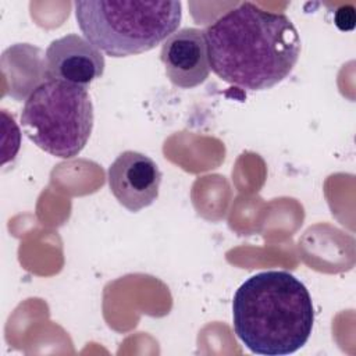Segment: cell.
Listing matches in <instances>:
<instances>
[{"mask_svg":"<svg viewBox=\"0 0 356 356\" xmlns=\"http://www.w3.org/2000/svg\"><path fill=\"white\" fill-rule=\"evenodd\" d=\"M102 51L89 40L68 33L53 40L44 53V78L88 88L104 72Z\"/></svg>","mask_w":356,"mask_h":356,"instance_id":"obj_6","label":"cell"},{"mask_svg":"<svg viewBox=\"0 0 356 356\" xmlns=\"http://www.w3.org/2000/svg\"><path fill=\"white\" fill-rule=\"evenodd\" d=\"M25 135L46 153L72 159L93 128V104L86 88L47 79L29 93L21 111Z\"/></svg>","mask_w":356,"mask_h":356,"instance_id":"obj_4","label":"cell"},{"mask_svg":"<svg viewBox=\"0 0 356 356\" xmlns=\"http://www.w3.org/2000/svg\"><path fill=\"white\" fill-rule=\"evenodd\" d=\"M160 58L170 82L181 89L203 83L210 74L204 31L182 28L163 42Z\"/></svg>","mask_w":356,"mask_h":356,"instance_id":"obj_7","label":"cell"},{"mask_svg":"<svg viewBox=\"0 0 356 356\" xmlns=\"http://www.w3.org/2000/svg\"><path fill=\"white\" fill-rule=\"evenodd\" d=\"M210 70L246 90L270 89L284 81L300 56V38L282 13L245 1L204 31Z\"/></svg>","mask_w":356,"mask_h":356,"instance_id":"obj_1","label":"cell"},{"mask_svg":"<svg viewBox=\"0 0 356 356\" xmlns=\"http://www.w3.org/2000/svg\"><path fill=\"white\" fill-rule=\"evenodd\" d=\"M107 178L118 203L136 213L157 199L163 174L149 156L125 150L108 167Z\"/></svg>","mask_w":356,"mask_h":356,"instance_id":"obj_5","label":"cell"},{"mask_svg":"<svg viewBox=\"0 0 356 356\" xmlns=\"http://www.w3.org/2000/svg\"><path fill=\"white\" fill-rule=\"evenodd\" d=\"M75 18L85 39L110 57H128L154 49L178 31L179 1L79 0Z\"/></svg>","mask_w":356,"mask_h":356,"instance_id":"obj_3","label":"cell"},{"mask_svg":"<svg viewBox=\"0 0 356 356\" xmlns=\"http://www.w3.org/2000/svg\"><path fill=\"white\" fill-rule=\"evenodd\" d=\"M234 331L253 353L285 356L300 349L314 323L312 296L302 281L282 270L249 277L232 300Z\"/></svg>","mask_w":356,"mask_h":356,"instance_id":"obj_2","label":"cell"}]
</instances>
